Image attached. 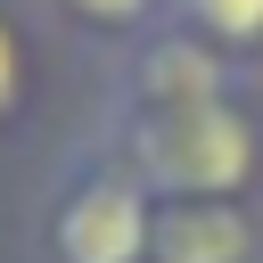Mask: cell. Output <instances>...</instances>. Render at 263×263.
<instances>
[{"instance_id": "obj_1", "label": "cell", "mask_w": 263, "mask_h": 263, "mask_svg": "<svg viewBox=\"0 0 263 263\" xmlns=\"http://www.w3.org/2000/svg\"><path fill=\"white\" fill-rule=\"evenodd\" d=\"M148 173L156 181H173L181 197H222V189H238L247 181V164H255V132L222 107V99H189V107H164L156 123H148Z\"/></svg>"}, {"instance_id": "obj_2", "label": "cell", "mask_w": 263, "mask_h": 263, "mask_svg": "<svg viewBox=\"0 0 263 263\" xmlns=\"http://www.w3.org/2000/svg\"><path fill=\"white\" fill-rule=\"evenodd\" d=\"M140 247H148V205L123 181L82 189L66 205V222H58V255L66 263H140Z\"/></svg>"}, {"instance_id": "obj_3", "label": "cell", "mask_w": 263, "mask_h": 263, "mask_svg": "<svg viewBox=\"0 0 263 263\" xmlns=\"http://www.w3.org/2000/svg\"><path fill=\"white\" fill-rule=\"evenodd\" d=\"M148 238H156L164 263H247V214L238 205H214V197H189Z\"/></svg>"}, {"instance_id": "obj_4", "label": "cell", "mask_w": 263, "mask_h": 263, "mask_svg": "<svg viewBox=\"0 0 263 263\" xmlns=\"http://www.w3.org/2000/svg\"><path fill=\"white\" fill-rule=\"evenodd\" d=\"M197 16H205L222 41H255V33H263V0H197Z\"/></svg>"}, {"instance_id": "obj_5", "label": "cell", "mask_w": 263, "mask_h": 263, "mask_svg": "<svg viewBox=\"0 0 263 263\" xmlns=\"http://www.w3.org/2000/svg\"><path fill=\"white\" fill-rule=\"evenodd\" d=\"M16 107V33L0 25V115Z\"/></svg>"}, {"instance_id": "obj_6", "label": "cell", "mask_w": 263, "mask_h": 263, "mask_svg": "<svg viewBox=\"0 0 263 263\" xmlns=\"http://www.w3.org/2000/svg\"><path fill=\"white\" fill-rule=\"evenodd\" d=\"M74 8H90V16H107V25H123V16H140L148 0H74Z\"/></svg>"}]
</instances>
